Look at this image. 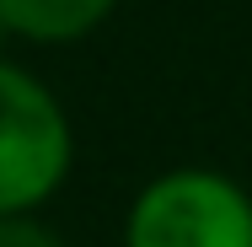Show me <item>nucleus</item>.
I'll return each mask as SVG.
<instances>
[{
  "instance_id": "3",
  "label": "nucleus",
  "mask_w": 252,
  "mask_h": 247,
  "mask_svg": "<svg viewBox=\"0 0 252 247\" xmlns=\"http://www.w3.org/2000/svg\"><path fill=\"white\" fill-rule=\"evenodd\" d=\"M113 0H0V22L27 33V38H81L86 27H97Z\"/></svg>"
},
{
  "instance_id": "1",
  "label": "nucleus",
  "mask_w": 252,
  "mask_h": 247,
  "mask_svg": "<svg viewBox=\"0 0 252 247\" xmlns=\"http://www.w3.org/2000/svg\"><path fill=\"white\" fill-rule=\"evenodd\" d=\"M129 247H252V204L225 177L172 172L140 194Z\"/></svg>"
},
{
  "instance_id": "4",
  "label": "nucleus",
  "mask_w": 252,
  "mask_h": 247,
  "mask_svg": "<svg viewBox=\"0 0 252 247\" xmlns=\"http://www.w3.org/2000/svg\"><path fill=\"white\" fill-rule=\"evenodd\" d=\"M0 247H59L43 226H27V220H0Z\"/></svg>"
},
{
  "instance_id": "5",
  "label": "nucleus",
  "mask_w": 252,
  "mask_h": 247,
  "mask_svg": "<svg viewBox=\"0 0 252 247\" xmlns=\"http://www.w3.org/2000/svg\"><path fill=\"white\" fill-rule=\"evenodd\" d=\"M0 27H5V22H0Z\"/></svg>"
},
{
  "instance_id": "2",
  "label": "nucleus",
  "mask_w": 252,
  "mask_h": 247,
  "mask_svg": "<svg viewBox=\"0 0 252 247\" xmlns=\"http://www.w3.org/2000/svg\"><path fill=\"white\" fill-rule=\"evenodd\" d=\"M70 129L54 97L22 70L0 65V215L27 210L64 177Z\"/></svg>"
}]
</instances>
